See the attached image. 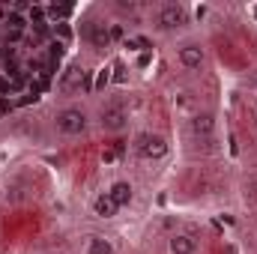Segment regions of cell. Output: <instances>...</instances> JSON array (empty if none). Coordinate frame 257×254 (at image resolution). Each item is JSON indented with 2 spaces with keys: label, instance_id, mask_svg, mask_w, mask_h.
Segmentation results:
<instances>
[{
  "label": "cell",
  "instance_id": "obj_12",
  "mask_svg": "<svg viewBox=\"0 0 257 254\" xmlns=\"http://www.w3.org/2000/svg\"><path fill=\"white\" fill-rule=\"evenodd\" d=\"M3 24H6V30H12V33H24V27H27V18H24L21 12L9 9V12H6V18H3Z\"/></svg>",
  "mask_w": 257,
  "mask_h": 254
},
{
  "label": "cell",
  "instance_id": "obj_3",
  "mask_svg": "<svg viewBox=\"0 0 257 254\" xmlns=\"http://www.w3.org/2000/svg\"><path fill=\"white\" fill-rule=\"evenodd\" d=\"M186 18H189V12H186L183 3H165V6H159V12H156L159 30H177V27L186 24Z\"/></svg>",
  "mask_w": 257,
  "mask_h": 254
},
{
  "label": "cell",
  "instance_id": "obj_1",
  "mask_svg": "<svg viewBox=\"0 0 257 254\" xmlns=\"http://www.w3.org/2000/svg\"><path fill=\"white\" fill-rule=\"evenodd\" d=\"M54 123H57V132L66 135V138H78V135H84L87 126H90V117H87V111L84 108H63V111H57V117H54Z\"/></svg>",
  "mask_w": 257,
  "mask_h": 254
},
{
  "label": "cell",
  "instance_id": "obj_10",
  "mask_svg": "<svg viewBox=\"0 0 257 254\" xmlns=\"http://www.w3.org/2000/svg\"><path fill=\"white\" fill-rule=\"evenodd\" d=\"M81 81H84V69H78V66H72V69H66V75L60 78V90L63 93H75L78 87H81Z\"/></svg>",
  "mask_w": 257,
  "mask_h": 254
},
{
  "label": "cell",
  "instance_id": "obj_5",
  "mask_svg": "<svg viewBox=\"0 0 257 254\" xmlns=\"http://www.w3.org/2000/svg\"><path fill=\"white\" fill-rule=\"evenodd\" d=\"M177 57H180V63L186 66L189 72H200L203 63H206V51H203L197 42H186V45H180Z\"/></svg>",
  "mask_w": 257,
  "mask_h": 254
},
{
  "label": "cell",
  "instance_id": "obj_7",
  "mask_svg": "<svg viewBox=\"0 0 257 254\" xmlns=\"http://www.w3.org/2000/svg\"><path fill=\"white\" fill-rule=\"evenodd\" d=\"M168 251L171 254H194L197 251V239L192 233H174L168 239Z\"/></svg>",
  "mask_w": 257,
  "mask_h": 254
},
{
  "label": "cell",
  "instance_id": "obj_17",
  "mask_svg": "<svg viewBox=\"0 0 257 254\" xmlns=\"http://www.w3.org/2000/svg\"><path fill=\"white\" fill-rule=\"evenodd\" d=\"M254 186H257V180H254Z\"/></svg>",
  "mask_w": 257,
  "mask_h": 254
},
{
  "label": "cell",
  "instance_id": "obj_6",
  "mask_svg": "<svg viewBox=\"0 0 257 254\" xmlns=\"http://www.w3.org/2000/svg\"><path fill=\"white\" fill-rule=\"evenodd\" d=\"M189 132H192L194 138H212V132H215V117H212V114H194L192 120H189Z\"/></svg>",
  "mask_w": 257,
  "mask_h": 254
},
{
  "label": "cell",
  "instance_id": "obj_11",
  "mask_svg": "<svg viewBox=\"0 0 257 254\" xmlns=\"http://www.w3.org/2000/svg\"><path fill=\"white\" fill-rule=\"evenodd\" d=\"M84 254H114V245H111V239H105V236H87V242H84Z\"/></svg>",
  "mask_w": 257,
  "mask_h": 254
},
{
  "label": "cell",
  "instance_id": "obj_9",
  "mask_svg": "<svg viewBox=\"0 0 257 254\" xmlns=\"http://www.w3.org/2000/svg\"><path fill=\"white\" fill-rule=\"evenodd\" d=\"M108 194H111V200H114V203L123 209V206H128V203H132V197H135V189L128 186L126 180H120V183H114V186L108 189Z\"/></svg>",
  "mask_w": 257,
  "mask_h": 254
},
{
  "label": "cell",
  "instance_id": "obj_15",
  "mask_svg": "<svg viewBox=\"0 0 257 254\" xmlns=\"http://www.w3.org/2000/svg\"><path fill=\"white\" fill-rule=\"evenodd\" d=\"M251 84H254V87H257V72H254V75H251Z\"/></svg>",
  "mask_w": 257,
  "mask_h": 254
},
{
  "label": "cell",
  "instance_id": "obj_8",
  "mask_svg": "<svg viewBox=\"0 0 257 254\" xmlns=\"http://www.w3.org/2000/svg\"><path fill=\"white\" fill-rule=\"evenodd\" d=\"M93 212H96L99 218H114V215L120 212V206L111 200V194H108V191H102V194L93 200Z\"/></svg>",
  "mask_w": 257,
  "mask_h": 254
},
{
  "label": "cell",
  "instance_id": "obj_13",
  "mask_svg": "<svg viewBox=\"0 0 257 254\" xmlns=\"http://www.w3.org/2000/svg\"><path fill=\"white\" fill-rule=\"evenodd\" d=\"M90 39H93L96 45H108V42H111V33L105 30V24H93V27H90Z\"/></svg>",
  "mask_w": 257,
  "mask_h": 254
},
{
  "label": "cell",
  "instance_id": "obj_16",
  "mask_svg": "<svg viewBox=\"0 0 257 254\" xmlns=\"http://www.w3.org/2000/svg\"><path fill=\"white\" fill-rule=\"evenodd\" d=\"M45 254H63V251H45Z\"/></svg>",
  "mask_w": 257,
  "mask_h": 254
},
{
  "label": "cell",
  "instance_id": "obj_2",
  "mask_svg": "<svg viewBox=\"0 0 257 254\" xmlns=\"http://www.w3.org/2000/svg\"><path fill=\"white\" fill-rule=\"evenodd\" d=\"M135 153L147 162H156V159H165L168 156V141L159 135V132H141L135 138Z\"/></svg>",
  "mask_w": 257,
  "mask_h": 254
},
{
  "label": "cell",
  "instance_id": "obj_4",
  "mask_svg": "<svg viewBox=\"0 0 257 254\" xmlns=\"http://www.w3.org/2000/svg\"><path fill=\"white\" fill-rule=\"evenodd\" d=\"M99 126L105 129V132H123V129L128 126V111L123 105H108V108H102Z\"/></svg>",
  "mask_w": 257,
  "mask_h": 254
},
{
  "label": "cell",
  "instance_id": "obj_14",
  "mask_svg": "<svg viewBox=\"0 0 257 254\" xmlns=\"http://www.w3.org/2000/svg\"><path fill=\"white\" fill-rule=\"evenodd\" d=\"M9 90H12V87H9V81H6V78H0V93H9Z\"/></svg>",
  "mask_w": 257,
  "mask_h": 254
}]
</instances>
